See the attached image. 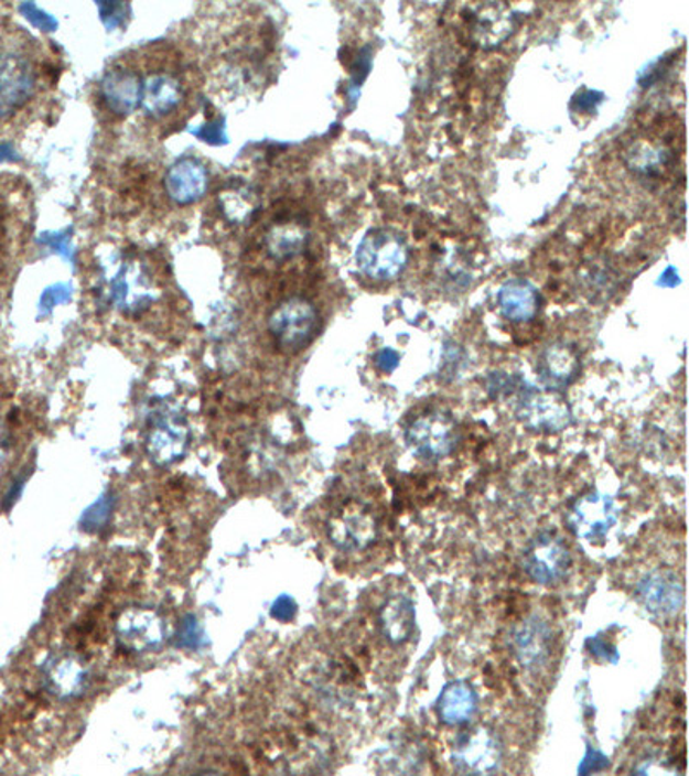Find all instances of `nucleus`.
Returning a JSON list of instances; mask_svg holds the SVG:
<instances>
[{"label":"nucleus","instance_id":"f257e3e1","mask_svg":"<svg viewBox=\"0 0 689 776\" xmlns=\"http://www.w3.org/2000/svg\"><path fill=\"white\" fill-rule=\"evenodd\" d=\"M406 238L390 228H373L364 235L355 252L360 273L378 282H390L406 271L409 265Z\"/></svg>","mask_w":689,"mask_h":776},{"label":"nucleus","instance_id":"f03ea898","mask_svg":"<svg viewBox=\"0 0 689 776\" xmlns=\"http://www.w3.org/2000/svg\"><path fill=\"white\" fill-rule=\"evenodd\" d=\"M320 328V313L309 299L290 298L276 305L269 314L268 330L283 353L305 349Z\"/></svg>","mask_w":689,"mask_h":776},{"label":"nucleus","instance_id":"7ed1b4c3","mask_svg":"<svg viewBox=\"0 0 689 776\" xmlns=\"http://www.w3.org/2000/svg\"><path fill=\"white\" fill-rule=\"evenodd\" d=\"M516 414L532 432L559 433L574 423L571 406L557 390H538L524 385L517 392Z\"/></svg>","mask_w":689,"mask_h":776},{"label":"nucleus","instance_id":"20e7f679","mask_svg":"<svg viewBox=\"0 0 689 776\" xmlns=\"http://www.w3.org/2000/svg\"><path fill=\"white\" fill-rule=\"evenodd\" d=\"M571 564L568 546L553 531L536 535L523 552L524 573L538 585L551 586L562 582Z\"/></svg>","mask_w":689,"mask_h":776},{"label":"nucleus","instance_id":"39448f33","mask_svg":"<svg viewBox=\"0 0 689 776\" xmlns=\"http://www.w3.org/2000/svg\"><path fill=\"white\" fill-rule=\"evenodd\" d=\"M406 442L421 460L440 461L457 445V427L446 412H424L407 427Z\"/></svg>","mask_w":689,"mask_h":776},{"label":"nucleus","instance_id":"423d86ee","mask_svg":"<svg viewBox=\"0 0 689 776\" xmlns=\"http://www.w3.org/2000/svg\"><path fill=\"white\" fill-rule=\"evenodd\" d=\"M504 747L496 732L488 726H476L459 735L453 744L452 763L459 772L469 775H488L500 766Z\"/></svg>","mask_w":689,"mask_h":776},{"label":"nucleus","instance_id":"0eeeda50","mask_svg":"<svg viewBox=\"0 0 689 776\" xmlns=\"http://www.w3.org/2000/svg\"><path fill=\"white\" fill-rule=\"evenodd\" d=\"M327 535L340 551H364L370 543H375L378 524L364 504L352 500L331 516Z\"/></svg>","mask_w":689,"mask_h":776},{"label":"nucleus","instance_id":"6e6552de","mask_svg":"<svg viewBox=\"0 0 689 776\" xmlns=\"http://www.w3.org/2000/svg\"><path fill=\"white\" fill-rule=\"evenodd\" d=\"M617 504L611 495L588 492L569 507L566 521L575 537L596 540L603 539L611 531L617 524Z\"/></svg>","mask_w":689,"mask_h":776},{"label":"nucleus","instance_id":"1a4fd4ad","mask_svg":"<svg viewBox=\"0 0 689 776\" xmlns=\"http://www.w3.org/2000/svg\"><path fill=\"white\" fill-rule=\"evenodd\" d=\"M551 626L538 614L523 619L510 634L514 656L524 670L540 671L551 656Z\"/></svg>","mask_w":689,"mask_h":776},{"label":"nucleus","instance_id":"9d476101","mask_svg":"<svg viewBox=\"0 0 689 776\" xmlns=\"http://www.w3.org/2000/svg\"><path fill=\"white\" fill-rule=\"evenodd\" d=\"M639 601L657 616H674L685 604V583L666 568L648 571L636 586Z\"/></svg>","mask_w":689,"mask_h":776},{"label":"nucleus","instance_id":"9b49d317","mask_svg":"<svg viewBox=\"0 0 689 776\" xmlns=\"http://www.w3.org/2000/svg\"><path fill=\"white\" fill-rule=\"evenodd\" d=\"M189 444V428L174 412H159L147 435V452L150 460L165 466L185 454Z\"/></svg>","mask_w":689,"mask_h":776},{"label":"nucleus","instance_id":"f8f14e48","mask_svg":"<svg viewBox=\"0 0 689 776\" xmlns=\"http://www.w3.org/2000/svg\"><path fill=\"white\" fill-rule=\"evenodd\" d=\"M164 188L174 204L190 206L209 188V171L197 158H182L165 173Z\"/></svg>","mask_w":689,"mask_h":776},{"label":"nucleus","instance_id":"ddd939ff","mask_svg":"<svg viewBox=\"0 0 689 776\" xmlns=\"http://www.w3.org/2000/svg\"><path fill=\"white\" fill-rule=\"evenodd\" d=\"M579 356L566 342L548 344L536 359V375L548 390L569 387L579 375Z\"/></svg>","mask_w":689,"mask_h":776},{"label":"nucleus","instance_id":"4468645a","mask_svg":"<svg viewBox=\"0 0 689 776\" xmlns=\"http://www.w3.org/2000/svg\"><path fill=\"white\" fill-rule=\"evenodd\" d=\"M142 109L152 119H164L173 115L185 99L182 79L173 73H150L142 79Z\"/></svg>","mask_w":689,"mask_h":776},{"label":"nucleus","instance_id":"2eb2a0df","mask_svg":"<svg viewBox=\"0 0 689 776\" xmlns=\"http://www.w3.org/2000/svg\"><path fill=\"white\" fill-rule=\"evenodd\" d=\"M142 78L128 68L109 69L100 79V96L107 109L128 116L142 106Z\"/></svg>","mask_w":689,"mask_h":776},{"label":"nucleus","instance_id":"dca6fc26","mask_svg":"<svg viewBox=\"0 0 689 776\" xmlns=\"http://www.w3.org/2000/svg\"><path fill=\"white\" fill-rule=\"evenodd\" d=\"M480 708V696L464 680L450 681L441 690L437 701V713L445 725L461 726L473 720Z\"/></svg>","mask_w":689,"mask_h":776},{"label":"nucleus","instance_id":"f3484780","mask_svg":"<svg viewBox=\"0 0 689 776\" xmlns=\"http://www.w3.org/2000/svg\"><path fill=\"white\" fill-rule=\"evenodd\" d=\"M514 30L513 11L505 4L481 6L471 18V35L483 48L496 47Z\"/></svg>","mask_w":689,"mask_h":776},{"label":"nucleus","instance_id":"a211bd4d","mask_svg":"<svg viewBox=\"0 0 689 776\" xmlns=\"http://www.w3.org/2000/svg\"><path fill=\"white\" fill-rule=\"evenodd\" d=\"M496 301L502 316L514 323H528L540 311V293L531 282L523 278L505 282Z\"/></svg>","mask_w":689,"mask_h":776},{"label":"nucleus","instance_id":"6ab92c4d","mask_svg":"<svg viewBox=\"0 0 689 776\" xmlns=\"http://www.w3.org/2000/svg\"><path fill=\"white\" fill-rule=\"evenodd\" d=\"M379 626L386 640L402 646L412 637L416 628V607L412 599L398 594L388 599L379 613Z\"/></svg>","mask_w":689,"mask_h":776},{"label":"nucleus","instance_id":"aec40b11","mask_svg":"<svg viewBox=\"0 0 689 776\" xmlns=\"http://www.w3.org/2000/svg\"><path fill=\"white\" fill-rule=\"evenodd\" d=\"M35 91V76L18 64L0 72V118H8L24 106Z\"/></svg>","mask_w":689,"mask_h":776},{"label":"nucleus","instance_id":"412c9836","mask_svg":"<svg viewBox=\"0 0 689 776\" xmlns=\"http://www.w3.org/2000/svg\"><path fill=\"white\" fill-rule=\"evenodd\" d=\"M309 231L297 222L274 223L265 237L266 250L274 261H290L305 250Z\"/></svg>","mask_w":689,"mask_h":776},{"label":"nucleus","instance_id":"4be33fe9","mask_svg":"<svg viewBox=\"0 0 689 776\" xmlns=\"http://www.w3.org/2000/svg\"><path fill=\"white\" fill-rule=\"evenodd\" d=\"M624 159L634 173L655 179L660 176L661 170L669 164L670 152L666 147L655 146L648 140H638L631 143L629 149L624 152Z\"/></svg>","mask_w":689,"mask_h":776},{"label":"nucleus","instance_id":"5701e85b","mask_svg":"<svg viewBox=\"0 0 689 776\" xmlns=\"http://www.w3.org/2000/svg\"><path fill=\"white\" fill-rule=\"evenodd\" d=\"M219 207L228 222L241 225L252 218L256 213V197L247 188H233L226 194H220Z\"/></svg>","mask_w":689,"mask_h":776},{"label":"nucleus","instance_id":"b1692460","mask_svg":"<svg viewBox=\"0 0 689 776\" xmlns=\"http://www.w3.org/2000/svg\"><path fill=\"white\" fill-rule=\"evenodd\" d=\"M115 503L116 500L112 495H103V497L82 516V519H79L82 530L88 531V534H97V531L103 530L107 521H109L110 515H112Z\"/></svg>","mask_w":689,"mask_h":776},{"label":"nucleus","instance_id":"393cba45","mask_svg":"<svg viewBox=\"0 0 689 776\" xmlns=\"http://www.w3.org/2000/svg\"><path fill=\"white\" fill-rule=\"evenodd\" d=\"M99 9L103 23L106 24L109 32L122 26L125 21L130 18L131 12L130 4L127 2H99Z\"/></svg>","mask_w":689,"mask_h":776},{"label":"nucleus","instance_id":"a878e982","mask_svg":"<svg viewBox=\"0 0 689 776\" xmlns=\"http://www.w3.org/2000/svg\"><path fill=\"white\" fill-rule=\"evenodd\" d=\"M586 649L590 650L591 656H595L599 661L609 662V665H617L618 659H621L617 647H615L612 642L603 638L602 634L588 637Z\"/></svg>","mask_w":689,"mask_h":776},{"label":"nucleus","instance_id":"bb28decb","mask_svg":"<svg viewBox=\"0 0 689 776\" xmlns=\"http://www.w3.org/2000/svg\"><path fill=\"white\" fill-rule=\"evenodd\" d=\"M21 14L26 18L33 26L42 30V32H55L60 23L55 20L49 12L42 11L39 6L33 4V2H24L20 6Z\"/></svg>","mask_w":689,"mask_h":776},{"label":"nucleus","instance_id":"cd10ccee","mask_svg":"<svg viewBox=\"0 0 689 776\" xmlns=\"http://www.w3.org/2000/svg\"><path fill=\"white\" fill-rule=\"evenodd\" d=\"M192 133L204 140L205 143H211V146H225L228 142L225 118L207 121V123L201 125L197 130H193Z\"/></svg>","mask_w":689,"mask_h":776},{"label":"nucleus","instance_id":"c85d7f7f","mask_svg":"<svg viewBox=\"0 0 689 776\" xmlns=\"http://www.w3.org/2000/svg\"><path fill=\"white\" fill-rule=\"evenodd\" d=\"M72 295V285H67V283H57V285H52L51 289H47L44 293H42V299H40V311H42V314H49L52 310H54L55 305L63 304V302H69Z\"/></svg>","mask_w":689,"mask_h":776},{"label":"nucleus","instance_id":"c756f323","mask_svg":"<svg viewBox=\"0 0 689 776\" xmlns=\"http://www.w3.org/2000/svg\"><path fill=\"white\" fill-rule=\"evenodd\" d=\"M202 634L201 626L192 616H186L183 619L182 626L176 634V646L185 647V649H197L201 646Z\"/></svg>","mask_w":689,"mask_h":776},{"label":"nucleus","instance_id":"7c9ffc66","mask_svg":"<svg viewBox=\"0 0 689 776\" xmlns=\"http://www.w3.org/2000/svg\"><path fill=\"white\" fill-rule=\"evenodd\" d=\"M611 766V759L599 751L596 747L588 745L586 754H584L581 765L578 766L579 775H591V773H600Z\"/></svg>","mask_w":689,"mask_h":776},{"label":"nucleus","instance_id":"2f4dec72","mask_svg":"<svg viewBox=\"0 0 689 776\" xmlns=\"http://www.w3.org/2000/svg\"><path fill=\"white\" fill-rule=\"evenodd\" d=\"M297 602L290 595H281V597L276 599L274 604L271 607V616L278 622H292L297 616Z\"/></svg>","mask_w":689,"mask_h":776},{"label":"nucleus","instance_id":"473e14b6","mask_svg":"<svg viewBox=\"0 0 689 776\" xmlns=\"http://www.w3.org/2000/svg\"><path fill=\"white\" fill-rule=\"evenodd\" d=\"M40 242L51 247L52 250L61 254L64 258L72 259V244H69V237L66 234L44 235V237L40 238Z\"/></svg>","mask_w":689,"mask_h":776},{"label":"nucleus","instance_id":"72a5a7b5","mask_svg":"<svg viewBox=\"0 0 689 776\" xmlns=\"http://www.w3.org/2000/svg\"><path fill=\"white\" fill-rule=\"evenodd\" d=\"M375 365L381 373H394L400 365V356H398L397 351L386 347V349H381L376 354Z\"/></svg>","mask_w":689,"mask_h":776},{"label":"nucleus","instance_id":"f704fd0d","mask_svg":"<svg viewBox=\"0 0 689 776\" xmlns=\"http://www.w3.org/2000/svg\"><path fill=\"white\" fill-rule=\"evenodd\" d=\"M603 96L599 91H584L581 96L575 97L574 107L581 112H591L602 103Z\"/></svg>","mask_w":689,"mask_h":776},{"label":"nucleus","instance_id":"c9c22d12","mask_svg":"<svg viewBox=\"0 0 689 776\" xmlns=\"http://www.w3.org/2000/svg\"><path fill=\"white\" fill-rule=\"evenodd\" d=\"M24 482H26V476L23 475L18 476V478L12 482L11 487H9L8 494H6L4 497V509H9L12 504L17 503L18 497H20L21 495V491H23Z\"/></svg>","mask_w":689,"mask_h":776},{"label":"nucleus","instance_id":"e433bc0d","mask_svg":"<svg viewBox=\"0 0 689 776\" xmlns=\"http://www.w3.org/2000/svg\"><path fill=\"white\" fill-rule=\"evenodd\" d=\"M20 155L14 151V147L11 143H0V163H12V161H18Z\"/></svg>","mask_w":689,"mask_h":776},{"label":"nucleus","instance_id":"4c0bfd02","mask_svg":"<svg viewBox=\"0 0 689 776\" xmlns=\"http://www.w3.org/2000/svg\"><path fill=\"white\" fill-rule=\"evenodd\" d=\"M660 278L658 285L676 287L679 283L678 271L674 270V268H667L666 273L661 274Z\"/></svg>","mask_w":689,"mask_h":776}]
</instances>
